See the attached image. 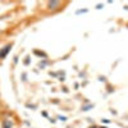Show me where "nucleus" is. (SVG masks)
<instances>
[{
	"instance_id": "1",
	"label": "nucleus",
	"mask_w": 128,
	"mask_h": 128,
	"mask_svg": "<svg viewBox=\"0 0 128 128\" xmlns=\"http://www.w3.org/2000/svg\"><path fill=\"white\" fill-rule=\"evenodd\" d=\"M10 49H12V45H8V46H5L2 51H0V59H2V58H4L6 54H8V51L10 50Z\"/></svg>"
},
{
	"instance_id": "2",
	"label": "nucleus",
	"mask_w": 128,
	"mask_h": 128,
	"mask_svg": "<svg viewBox=\"0 0 128 128\" xmlns=\"http://www.w3.org/2000/svg\"><path fill=\"white\" fill-rule=\"evenodd\" d=\"M58 5H59V2H50L49 3V8L50 9H55L54 6H58Z\"/></svg>"
},
{
	"instance_id": "3",
	"label": "nucleus",
	"mask_w": 128,
	"mask_h": 128,
	"mask_svg": "<svg viewBox=\"0 0 128 128\" xmlns=\"http://www.w3.org/2000/svg\"><path fill=\"white\" fill-rule=\"evenodd\" d=\"M3 128H12V123L9 120H4L3 122Z\"/></svg>"
}]
</instances>
